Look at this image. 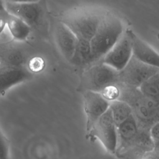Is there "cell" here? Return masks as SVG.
<instances>
[{"mask_svg":"<svg viewBox=\"0 0 159 159\" xmlns=\"http://www.w3.org/2000/svg\"><path fill=\"white\" fill-rule=\"evenodd\" d=\"M124 32L123 24L117 16L110 13L104 14L89 42L91 65L99 62L115 45Z\"/></svg>","mask_w":159,"mask_h":159,"instance_id":"cell-1","label":"cell"},{"mask_svg":"<svg viewBox=\"0 0 159 159\" xmlns=\"http://www.w3.org/2000/svg\"><path fill=\"white\" fill-rule=\"evenodd\" d=\"M119 88V99L129 106L139 127L142 130L148 132L150 128L158 122L159 103L143 96L138 88Z\"/></svg>","mask_w":159,"mask_h":159,"instance_id":"cell-2","label":"cell"},{"mask_svg":"<svg viewBox=\"0 0 159 159\" xmlns=\"http://www.w3.org/2000/svg\"><path fill=\"white\" fill-rule=\"evenodd\" d=\"M118 73L111 67L97 62L87 68L83 73L79 89L81 91L101 93L110 85H118Z\"/></svg>","mask_w":159,"mask_h":159,"instance_id":"cell-3","label":"cell"},{"mask_svg":"<svg viewBox=\"0 0 159 159\" xmlns=\"http://www.w3.org/2000/svg\"><path fill=\"white\" fill-rule=\"evenodd\" d=\"M103 14L92 11H75L66 15L61 21L77 39L90 42Z\"/></svg>","mask_w":159,"mask_h":159,"instance_id":"cell-4","label":"cell"},{"mask_svg":"<svg viewBox=\"0 0 159 159\" xmlns=\"http://www.w3.org/2000/svg\"><path fill=\"white\" fill-rule=\"evenodd\" d=\"M4 4L7 14L20 19L31 29L39 26L44 20L46 14L44 1H5Z\"/></svg>","mask_w":159,"mask_h":159,"instance_id":"cell-5","label":"cell"},{"mask_svg":"<svg viewBox=\"0 0 159 159\" xmlns=\"http://www.w3.org/2000/svg\"><path fill=\"white\" fill-rule=\"evenodd\" d=\"M86 138L92 142L98 140L107 153L115 155L117 145V128L109 109L86 133Z\"/></svg>","mask_w":159,"mask_h":159,"instance_id":"cell-6","label":"cell"},{"mask_svg":"<svg viewBox=\"0 0 159 159\" xmlns=\"http://www.w3.org/2000/svg\"><path fill=\"white\" fill-rule=\"evenodd\" d=\"M159 73V68L143 63L134 57L118 73V86L138 88L148 78Z\"/></svg>","mask_w":159,"mask_h":159,"instance_id":"cell-7","label":"cell"},{"mask_svg":"<svg viewBox=\"0 0 159 159\" xmlns=\"http://www.w3.org/2000/svg\"><path fill=\"white\" fill-rule=\"evenodd\" d=\"M132 56L131 39L129 30H124L117 42L99 61L117 71L122 70Z\"/></svg>","mask_w":159,"mask_h":159,"instance_id":"cell-8","label":"cell"},{"mask_svg":"<svg viewBox=\"0 0 159 159\" xmlns=\"http://www.w3.org/2000/svg\"><path fill=\"white\" fill-rule=\"evenodd\" d=\"M84 110L86 114V130L88 132L96 121L108 110L109 102L99 93L83 92Z\"/></svg>","mask_w":159,"mask_h":159,"instance_id":"cell-9","label":"cell"},{"mask_svg":"<svg viewBox=\"0 0 159 159\" xmlns=\"http://www.w3.org/2000/svg\"><path fill=\"white\" fill-rule=\"evenodd\" d=\"M31 76L30 71L22 66L0 63V98L8 89L30 79Z\"/></svg>","mask_w":159,"mask_h":159,"instance_id":"cell-10","label":"cell"},{"mask_svg":"<svg viewBox=\"0 0 159 159\" xmlns=\"http://www.w3.org/2000/svg\"><path fill=\"white\" fill-rule=\"evenodd\" d=\"M128 30L131 39L132 57L143 63L158 68L159 55L158 52L139 38L132 30Z\"/></svg>","mask_w":159,"mask_h":159,"instance_id":"cell-11","label":"cell"},{"mask_svg":"<svg viewBox=\"0 0 159 159\" xmlns=\"http://www.w3.org/2000/svg\"><path fill=\"white\" fill-rule=\"evenodd\" d=\"M55 39L61 54L70 61L78 41L76 36L64 24L60 22L55 28Z\"/></svg>","mask_w":159,"mask_h":159,"instance_id":"cell-12","label":"cell"},{"mask_svg":"<svg viewBox=\"0 0 159 159\" xmlns=\"http://www.w3.org/2000/svg\"><path fill=\"white\" fill-rule=\"evenodd\" d=\"M6 27L13 38L17 41H25L29 37L31 28L20 19L7 13Z\"/></svg>","mask_w":159,"mask_h":159,"instance_id":"cell-13","label":"cell"},{"mask_svg":"<svg viewBox=\"0 0 159 159\" xmlns=\"http://www.w3.org/2000/svg\"><path fill=\"white\" fill-rule=\"evenodd\" d=\"M91 51L89 41L78 39L75 50L70 62L78 66L91 65Z\"/></svg>","mask_w":159,"mask_h":159,"instance_id":"cell-14","label":"cell"},{"mask_svg":"<svg viewBox=\"0 0 159 159\" xmlns=\"http://www.w3.org/2000/svg\"><path fill=\"white\" fill-rule=\"evenodd\" d=\"M109 109L116 127L132 115V111L129 106L119 99L110 102Z\"/></svg>","mask_w":159,"mask_h":159,"instance_id":"cell-15","label":"cell"},{"mask_svg":"<svg viewBox=\"0 0 159 159\" xmlns=\"http://www.w3.org/2000/svg\"><path fill=\"white\" fill-rule=\"evenodd\" d=\"M138 89L143 96L159 103V73L145 80Z\"/></svg>","mask_w":159,"mask_h":159,"instance_id":"cell-16","label":"cell"},{"mask_svg":"<svg viewBox=\"0 0 159 159\" xmlns=\"http://www.w3.org/2000/svg\"><path fill=\"white\" fill-rule=\"evenodd\" d=\"M100 94L109 102L118 100L120 96V88L117 84L110 85L105 88Z\"/></svg>","mask_w":159,"mask_h":159,"instance_id":"cell-17","label":"cell"},{"mask_svg":"<svg viewBox=\"0 0 159 159\" xmlns=\"http://www.w3.org/2000/svg\"><path fill=\"white\" fill-rule=\"evenodd\" d=\"M0 159H10L9 142L0 127Z\"/></svg>","mask_w":159,"mask_h":159,"instance_id":"cell-18","label":"cell"},{"mask_svg":"<svg viewBox=\"0 0 159 159\" xmlns=\"http://www.w3.org/2000/svg\"><path fill=\"white\" fill-rule=\"evenodd\" d=\"M149 137L155 147H159V122L153 124L148 130Z\"/></svg>","mask_w":159,"mask_h":159,"instance_id":"cell-19","label":"cell"},{"mask_svg":"<svg viewBox=\"0 0 159 159\" xmlns=\"http://www.w3.org/2000/svg\"><path fill=\"white\" fill-rule=\"evenodd\" d=\"M29 70L34 72H39L44 67V61L40 57H34L29 61Z\"/></svg>","mask_w":159,"mask_h":159,"instance_id":"cell-20","label":"cell"},{"mask_svg":"<svg viewBox=\"0 0 159 159\" xmlns=\"http://www.w3.org/2000/svg\"><path fill=\"white\" fill-rule=\"evenodd\" d=\"M140 159H159V147H153L145 152Z\"/></svg>","mask_w":159,"mask_h":159,"instance_id":"cell-21","label":"cell"},{"mask_svg":"<svg viewBox=\"0 0 159 159\" xmlns=\"http://www.w3.org/2000/svg\"><path fill=\"white\" fill-rule=\"evenodd\" d=\"M78 159H119L115 155L107 153L106 155H93L82 157Z\"/></svg>","mask_w":159,"mask_h":159,"instance_id":"cell-22","label":"cell"},{"mask_svg":"<svg viewBox=\"0 0 159 159\" xmlns=\"http://www.w3.org/2000/svg\"><path fill=\"white\" fill-rule=\"evenodd\" d=\"M7 15V12L5 16H0V35L3 32L6 27V17Z\"/></svg>","mask_w":159,"mask_h":159,"instance_id":"cell-23","label":"cell"},{"mask_svg":"<svg viewBox=\"0 0 159 159\" xmlns=\"http://www.w3.org/2000/svg\"><path fill=\"white\" fill-rule=\"evenodd\" d=\"M6 12L4 8V1H0V13Z\"/></svg>","mask_w":159,"mask_h":159,"instance_id":"cell-24","label":"cell"}]
</instances>
